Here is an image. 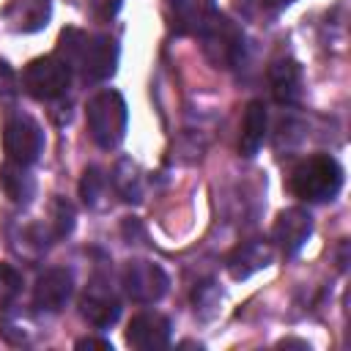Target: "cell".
I'll use <instances>...</instances> for the list:
<instances>
[{
	"mask_svg": "<svg viewBox=\"0 0 351 351\" xmlns=\"http://www.w3.org/2000/svg\"><path fill=\"white\" fill-rule=\"evenodd\" d=\"M14 71L5 60H0V96H11L14 93Z\"/></svg>",
	"mask_w": 351,
	"mask_h": 351,
	"instance_id": "cell-20",
	"label": "cell"
},
{
	"mask_svg": "<svg viewBox=\"0 0 351 351\" xmlns=\"http://www.w3.org/2000/svg\"><path fill=\"white\" fill-rule=\"evenodd\" d=\"M123 288L132 302L137 304H154L167 291V274L148 261H132L123 269Z\"/></svg>",
	"mask_w": 351,
	"mask_h": 351,
	"instance_id": "cell-7",
	"label": "cell"
},
{
	"mask_svg": "<svg viewBox=\"0 0 351 351\" xmlns=\"http://www.w3.org/2000/svg\"><path fill=\"white\" fill-rule=\"evenodd\" d=\"M271 5H288V3H293V0H269Z\"/></svg>",
	"mask_w": 351,
	"mask_h": 351,
	"instance_id": "cell-23",
	"label": "cell"
},
{
	"mask_svg": "<svg viewBox=\"0 0 351 351\" xmlns=\"http://www.w3.org/2000/svg\"><path fill=\"white\" fill-rule=\"evenodd\" d=\"M71 296V274L66 269H47L33 285V304L38 310L58 313Z\"/></svg>",
	"mask_w": 351,
	"mask_h": 351,
	"instance_id": "cell-11",
	"label": "cell"
},
{
	"mask_svg": "<svg viewBox=\"0 0 351 351\" xmlns=\"http://www.w3.org/2000/svg\"><path fill=\"white\" fill-rule=\"evenodd\" d=\"M99 189H101V176L96 170H85V178H82V186H80L85 203H93L96 195H99Z\"/></svg>",
	"mask_w": 351,
	"mask_h": 351,
	"instance_id": "cell-19",
	"label": "cell"
},
{
	"mask_svg": "<svg viewBox=\"0 0 351 351\" xmlns=\"http://www.w3.org/2000/svg\"><path fill=\"white\" fill-rule=\"evenodd\" d=\"M126 343L137 351H156V348H165L170 343V321L162 315V313H137L132 321H129V329H126Z\"/></svg>",
	"mask_w": 351,
	"mask_h": 351,
	"instance_id": "cell-10",
	"label": "cell"
},
{
	"mask_svg": "<svg viewBox=\"0 0 351 351\" xmlns=\"http://www.w3.org/2000/svg\"><path fill=\"white\" fill-rule=\"evenodd\" d=\"M343 186V167L329 154H315L299 162L291 173V192L307 203L332 200Z\"/></svg>",
	"mask_w": 351,
	"mask_h": 351,
	"instance_id": "cell-2",
	"label": "cell"
},
{
	"mask_svg": "<svg viewBox=\"0 0 351 351\" xmlns=\"http://www.w3.org/2000/svg\"><path fill=\"white\" fill-rule=\"evenodd\" d=\"M44 148V132L30 115H14L3 126V151L8 162L33 165Z\"/></svg>",
	"mask_w": 351,
	"mask_h": 351,
	"instance_id": "cell-5",
	"label": "cell"
},
{
	"mask_svg": "<svg viewBox=\"0 0 351 351\" xmlns=\"http://www.w3.org/2000/svg\"><path fill=\"white\" fill-rule=\"evenodd\" d=\"M69 69H77L85 82H101L112 77L118 66V47L110 36H88L77 27H66L55 52Z\"/></svg>",
	"mask_w": 351,
	"mask_h": 351,
	"instance_id": "cell-1",
	"label": "cell"
},
{
	"mask_svg": "<svg viewBox=\"0 0 351 351\" xmlns=\"http://www.w3.org/2000/svg\"><path fill=\"white\" fill-rule=\"evenodd\" d=\"M0 186L5 189V195H8L14 203H25V200L33 195V189H36V184H33V178L27 176L25 165H16V162H5V165L0 167Z\"/></svg>",
	"mask_w": 351,
	"mask_h": 351,
	"instance_id": "cell-15",
	"label": "cell"
},
{
	"mask_svg": "<svg viewBox=\"0 0 351 351\" xmlns=\"http://www.w3.org/2000/svg\"><path fill=\"white\" fill-rule=\"evenodd\" d=\"M126 101L118 90H101L85 104L88 134L99 148H115L126 134Z\"/></svg>",
	"mask_w": 351,
	"mask_h": 351,
	"instance_id": "cell-3",
	"label": "cell"
},
{
	"mask_svg": "<svg viewBox=\"0 0 351 351\" xmlns=\"http://www.w3.org/2000/svg\"><path fill=\"white\" fill-rule=\"evenodd\" d=\"M271 96L280 104H293L302 93V66L293 58H280L269 66Z\"/></svg>",
	"mask_w": 351,
	"mask_h": 351,
	"instance_id": "cell-13",
	"label": "cell"
},
{
	"mask_svg": "<svg viewBox=\"0 0 351 351\" xmlns=\"http://www.w3.org/2000/svg\"><path fill=\"white\" fill-rule=\"evenodd\" d=\"M310 233H313V217L302 206H291V208L280 211V217L274 219L271 241L285 255H293V252H299L304 247V241L310 239Z\"/></svg>",
	"mask_w": 351,
	"mask_h": 351,
	"instance_id": "cell-9",
	"label": "cell"
},
{
	"mask_svg": "<svg viewBox=\"0 0 351 351\" xmlns=\"http://www.w3.org/2000/svg\"><path fill=\"white\" fill-rule=\"evenodd\" d=\"M266 126H269L266 107L261 101H250L247 110H244L241 134H239V154L241 156H255L258 154V148L266 140Z\"/></svg>",
	"mask_w": 351,
	"mask_h": 351,
	"instance_id": "cell-14",
	"label": "cell"
},
{
	"mask_svg": "<svg viewBox=\"0 0 351 351\" xmlns=\"http://www.w3.org/2000/svg\"><path fill=\"white\" fill-rule=\"evenodd\" d=\"M19 285H22V277L16 274V269L8 263H0V307H5L16 296Z\"/></svg>",
	"mask_w": 351,
	"mask_h": 351,
	"instance_id": "cell-16",
	"label": "cell"
},
{
	"mask_svg": "<svg viewBox=\"0 0 351 351\" xmlns=\"http://www.w3.org/2000/svg\"><path fill=\"white\" fill-rule=\"evenodd\" d=\"M167 25L181 36H200L217 16L214 0H165Z\"/></svg>",
	"mask_w": 351,
	"mask_h": 351,
	"instance_id": "cell-8",
	"label": "cell"
},
{
	"mask_svg": "<svg viewBox=\"0 0 351 351\" xmlns=\"http://www.w3.org/2000/svg\"><path fill=\"white\" fill-rule=\"evenodd\" d=\"M200 38H203V52H206V58H208L214 66H219V69H230V66L239 60L241 47H244V44H241V41H244L241 30H239L228 16H222L219 11H217V16L203 27Z\"/></svg>",
	"mask_w": 351,
	"mask_h": 351,
	"instance_id": "cell-6",
	"label": "cell"
},
{
	"mask_svg": "<svg viewBox=\"0 0 351 351\" xmlns=\"http://www.w3.org/2000/svg\"><path fill=\"white\" fill-rule=\"evenodd\" d=\"M52 208H55V233L58 236H66L69 230H71V219H74V211H71V206L69 203H63V200H55L52 203Z\"/></svg>",
	"mask_w": 351,
	"mask_h": 351,
	"instance_id": "cell-17",
	"label": "cell"
},
{
	"mask_svg": "<svg viewBox=\"0 0 351 351\" xmlns=\"http://www.w3.org/2000/svg\"><path fill=\"white\" fill-rule=\"evenodd\" d=\"M80 313H82V318H85L88 324H93V326L101 329V326H110V324L118 321L121 304H118V299H115L104 285L93 282V285L85 288V293H82V299H80Z\"/></svg>",
	"mask_w": 351,
	"mask_h": 351,
	"instance_id": "cell-12",
	"label": "cell"
},
{
	"mask_svg": "<svg viewBox=\"0 0 351 351\" xmlns=\"http://www.w3.org/2000/svg\"><path fill=\"white\" fill-rule=\"evenodd\" d=\"M121 3H123V0H88V5H90V14H93V19H99V22H107V19H112V16L118 14Z\"/></svg>",
	"mask_w": 351,
	"mask_h": 351,
	"instance_id": "cell-18",
	"label": "cell"
},
{
	"mask_svg": "<svg viewBox=\"0 0 351 351\" xmlns=\"http://www.w3.org/2000/svg\"><path fill=\"white\" fill-rule=\"evenodd\" d=\"M77 348H99V351H112V343H110V340H101V337H82V340H77Z\"/></svg>",
	"mask_w": 351,
	"mask_h": 351,
	"instance_id": "cell-21",
	"label": "cell"
},
{
	"mask_svg": "<svg viewBox=\"0 0 351 351\" xmlns=\"http://www.w3.org/2000/svg\"><path fill=\"white\" fill-rule=\"evenodd\" d=\"M71 82V69L58 58V55H44L36 58L25 66L22 71V88L38 99V101H49L58 99L60 93H66Z\"/></svg>",
	"mask_w": 351,
	"mask_h": 351,
	"instance_id": "cell-4",
	"label": "cell"
},
{
	"mask_svg": "<svg viewBox=\"0 0 351 351\" xmlns=\"http://www.w3.org/2000/svg\"><path fill=\"white\" fill-rule=\"evenodd\" d=\"M280 346H299V348H307L304 340H280Z\"/></svg>",
	"mask_w": 351,
	"mask_h": 351,
	"instance_id": "cell-22",
	"label": "cell"
}]
</instances>
